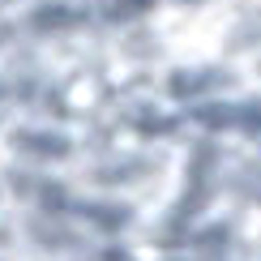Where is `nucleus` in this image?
I'll return each instance as SVG.
<instances>
[]
</instances>
